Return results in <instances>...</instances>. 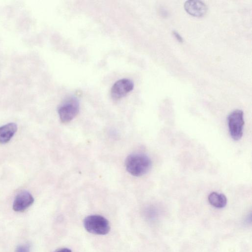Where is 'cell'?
<instances>
[{"mask_svg":"<svg viewBox=\"0 0 252 252\" xmlns=\"http://www.w3.org/2000/svg\"><path fill=\"white\" fill-rule=\"evenodd\" d=\"M227 121L230 136L235 141L240 140L243 135L245 124L243 111H233L227 116Z\"/></svg>","mask_w":252,"mask_h":252,"instance_id":"3957f363","label":"cell"},{"mask_svg":"<svg viewBox=\"0 0 252 252\" xmlns=\"http://www.w3.org/2000/svg\"><path fill=\"white\" fill-rule=\"evenodd\" d=\"M79 111V103L74 97L66 99L58 108V114L61 121L67 123L73 119Z\"/></svg>","mask_w":252,"mask_h":252,"instance_id":"277c9868","label":"cell"},{"mask_svg":"<svg viewBox=\"0 0 252 252\" xmlns=\"http://www.w3.org/2000/svg\"><path fill=\"white\" fill-rule=\"evenodd\" d=\"M126 168L132 175L143 176L148 173L152 167V161L143 154H133L129 155L125 161Z\"/></svg>","mask_w":252,"mask_h":252,"instance_id":"6da1fadb","label":"cell"},{"mask_svg":"<svg viewBox=\"0 0 252 252\" xmlns=\"http://www.w3.org/2000/svg\"><path fill=\"white\" fill-rule=\"evenodd\" d=\"M208 198L210 204L216 208H223L227 203V198L225 195L222 193L215 191L212 192L208 195Z\"/></svg>","mask_w":252,"mask_h":252,"instance_id":"9c48e42d","label":"cell"},{"mask_svg":"<svg viewBox=\"0 0 252 252\" xmlns=\"http://www.w3.org/2000/svg\"><path fill=\"white\" fill-rule=\"evenodd\" d=\"M83 224L88 232L94 234L106 235L110 230L108 220L100 215L87 217L84 220Z\"/></svg>","mask_w":252,"mask_h":252,"instance_id":"7a4b0ae2","label":"cell"},{"mask_svg":"<svg viewBox=\"0 0 252 252\" xmlns=\"http://www.w3.org/2000/svg\"><path fill=\"white\" fill-rule=\"evenodd\" d=\"M172 32H173V34L174 35V36L179 42H183V38L177 32H176L175 31H173Z\"/></svg>","mask_w":252,"mask_h":252,"instance_id":"8fae6325","label":"cell"},{"mask_svg":"<svg viewBox=\"0 0 252 252\" xmlns=\"http://www.w3.org/2000/svg\"><path fill=\"white\" fill-rule=\"evenodd\" d=\"M56 252H72L71 250L68 248H63L61 249Z\"/></svg>","mask_w":252,"mask_h":252,"instance_id":"7c38bea8","label":"cell"},{"mask_svg":"<svg viewBox=\"0 0 252 252\" xmlns=\"http://www.w3.org/2000/svg\"><path fill=\"white\" fill-rule=\"evenodd\" d=\"M134 88L133 82L127 78H123L116 81L111 89L112 97L120 99L131 92Z\"/></svg>","mask_w":252,"mask_h":252,"instance_id":"5b68a950","label":"cell"},{"mask_svg":"<svg viewBox=\"0 0 252 252\" xmlns=\"http://www.w3.org/2000/svg\"><path fill=\"white\" fill-rule=\"evenodd\" d=\"M186 11L190 15L201 17L204 15L207 11V6L202 1L188 0L184 3Z\"/></svg>","mask_w":252,"mask_h":252,"instance_id":"52a82bcc","label":"cell"},{"mask_svg":"<svg viewBox=\"0 0 252 252\" xmlns=\"http://www.w3.org/2000/svg\"><path fill=\"white\" fill-rule=\"evenodd\" d=\"M34 202L32 195L27 191H22L15 196L13 209L16 212H22L31 206Z\"/></svg>","mask_w":252,"mask_h":252,"instance_id":"8992f818","label":"cell"},{"mask_svg":"<svg viewBox=\"0 0 252 252\" xmlns=\"http://www.w3.org/2000/svg\"><path fill=\"white\" fill-rule=\"evenodd\" d=\"M17 126L15 123H10L0 127V143H6L16 133Z\"/></svg>","mask_w":252,"mask_h":252,"instance_id":"ba28073f","label":"cell"},{"mask_svg":"<svg viewBox=\"0 0 252 252\" xmlns=\"http://www.w3.org/2000/svg\"><path fill=\"white\" fill-rule=\"evenodd\" d=\"M30 246L29 244L21 245L16 248L15 252H30Z\"/></svg>","mask_w":252,"mask_h":252,"instance_id":"30bf717a","label":"cell"}]
</instances>
